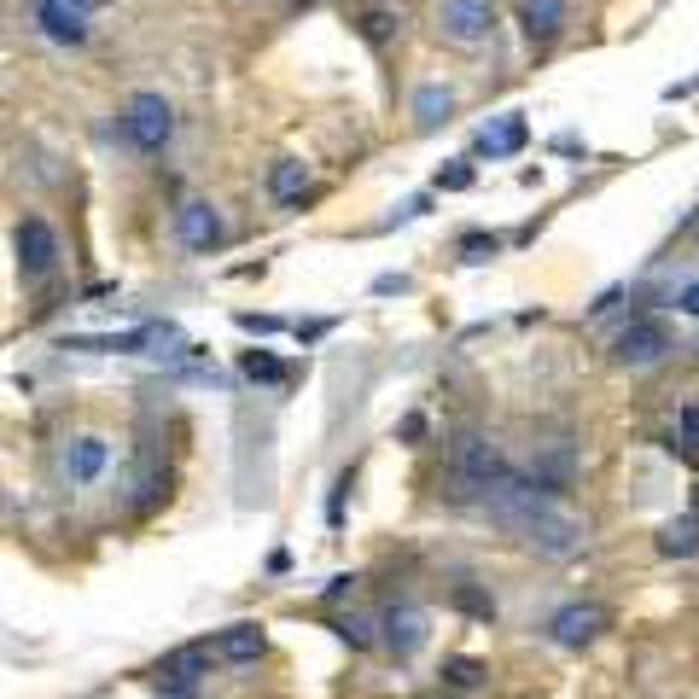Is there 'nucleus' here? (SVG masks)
Masks as SVG:
<instances>
[{"instance_id": "nucleus-22", "label": "nucleus", "mask_w": 699, "mask_h": 699, "mask_svg": "<svg viewBox=\"0 0 699 699\" xmlns=\"http://www.w3.org/2000/svg\"><path fill=\"white\" fill-rule=\"evenodd\" d=\"M239 373H245L251 385H263V391H274V385H286V379H292V367L280 362L274 350H245V356H239Z\"/></svg>"}, {"instance_id": "nucleus-10", "label": "nucleus", "mask_w": 699, "mask_h": 699, "mask_svg": "<svg viewBox=\"0 0 699 699\" xmlns=\"http://www.w3.org/2000/svg\"><path fill=\"white\" fill-rule=\"evenodd\" d=\"M519 478H525V490H536V496H548V501L571 496V484H577V449H571L566 437L560 443H536L531 472H519Z\"/></svg>"}, {"instance_id": "nucleus-9", "label": "nucleus", "mask_w": 699, "mask_h": 699, "mask_svg": "<svg viewBox=\"0 0 699 699\" xmlns=\"http://www.w3.org/2000/svg\"><path fill=\"white\" fill-rule=\"evenodd\" d=\"M12 251H18L24 286H41V280L59 268V233H53V222H41V216H24L18 233H12Z\"/></svg>"}, {"instance_id": "nucleus-11", "label": "nucleus", "mask_w": 699, "mask_h": 699, "mask_svg": "<svg viewBox=\"0 0 699 699\" xmlns=\"http://www.w3.org/2000/svg\"><path fill=\"white\" fill-rule=\"evenodd\" d=\"M35 30L47 35L53 47H88V41H94L88 12H76L65 0H35Z\"/></svg>"}, {"instance_id": "nucleus-32", "label": "nucleus", "mask_w": 699, "mask_h": 699, "mask_svg": "<svg viewBox=\"0 0 699 699\" xmlns=\"http://www.w3.org/2000/svg\"><path fill=\"white\" fill-rule=\"evenodd\" d=\"M688 94H699V76H688V82H670L665 100H688Z\"/></svg>"}, {"instance_id": "nucleus-18", "label": "nucleus", "mask_w": 699, "mask_h": 699, "mask_svg": "<svg viewBox=\"0 0 699 699\" xmlns=\"http://www.w3.org/2000/svg\"><path fill=\"white\" fill-rule=\"evenodd\" d=\"M449 117H455V88H443V82H420V88H414V129L432 134V129H443Z\"/></svg>"}, {"instance_id": "nucleus-26", "label": "nucleus", "mask_w": 699, "mask_h": 699, "mask_svg": "<svg viewBox=\"0 0 699 699\" xmlns=\"http://www.w3.org/2000/svg\"><path fill=\"white\" fill-rule=\"evenodd\" d=\"M676 443L699 455V402H682V414H676Z\"/></svg>"}, {"instance_id": "nucleus-19", "label": "nucleus", "mask_w": 699, "mask_h": 699, "mask_svg": "<svg viewBox=\"0 0 699 699\" xmlns=\"http://www.w3.org/2000/svg\"><path fill=\"white\" fill-rule=\"evenodd\" d=\"M443 694H478V688H490V665L484 659H472V653H455V659H443Z\"/></svg>"}, {"instance_id": "nucleus-21", "label": "nucleus", "mask_w": 699, "mask_h": 699, "mask_svg": "<svg viewBox=\"0 0 699 699\" xmlns=\"http://www.w3.org/2000/svg\"><path fill=\"white\" fill-rule=\"evenodd\" d=\"M356 30H362L367 47H385V41L402 30V12H397V6H379V0H373V6H362V12H356Z\"/></svg>"}, {"instance_id": "nucleus-35", "label": "nucleus", "mask_w": 699, "mask_h": 699, "mask_svg": "<svg viewBox=\"0 0 699 699\" xmlns=\"http://www.w3.org/2000/svg\"><path fill=\"white\" fill-rule=\"evenodd\" d=\"M694 519H699V496H694Z\"/></svg>"}, {"instance_id": "nucleus-34", "label": "nucleus", "mask_w": 699, "mask_h": 699, "mask_svg": "<svg viewBox=\"0 0 699 699\" xmlns=\"http://www.w3.org/2000/svg\"><path fill=\"white\" fill-rule=\"evenodd\" d=\"M65 6H76V12H100V6H111V0H65Z\"/></svg>"}, {"instance_id": "nucleus-7", "label": "nucleus", "mask_w": 699, "mask_h": 699, "mask_svg": "<svg viewBox=\"0 0 699 699\" xmlns=\"http://www.w3.org/2000/svg\"><path fill=\"white\" fill-rule=\"evenodd\" d=\"M175 239H181L193 257H210V251L228 245V216H222L210 199H181L175 204Z\"/></svg>"}, {"instance_id": "nucleus-4", "label": "nucleus", "mask_w": 699, "mask_h": 699, "mask_svg": "<svg viewBox=\"0 0 699 699\" xmlns=\"http://www.w3.org/2000/svg\"><path fill=\"white\" fill-rule=\"evenodd\" d=\"M670 350H676V327L665 315H635V321H624L612 333V362L618 367H653V362H665Z\"/></svg>"}, {"instance_id": "nucleus-23", "label": "nucleus", "mask_w": 699, "mask_h": 699, "mask_svg": "<svg viewBox=\"0 0 699 699\" xmlns=\"http://www.w3.org/2000/svg\"><path fill=\"white\" fill-rule=\"evenodd\" d=\"M338 641H344V647H356V653H367V647L379 641V624L362 618V612H344V618H338Z\"/></svg>"}, {"instance_id": "nucleus-28", "label": "nucleus", "mask_w": 699, "mask_h": 699, "mask_svg": "<svg viewBox=\"0 0 699 699\" xmlns=\"http://www.w3.org/2000/svg\"><path fill=\"white\" fill-rule=\"evenodd\" d=\"M362 595V577H356V571H344V577H333V583H327V606H338V600H356Z\"/></svg>"}, {"instance_id": "nucleus-17", "label": "nucleus", "mask_w": 699, "mask_h": 699, "mask_svg": "<svg viewBox=\"0 0 699 699\" xmlns=\"http://www.w3.org/2000/svg\"><path fill=\"white\" fill-rule=\"evenodd\" d=\"M531 146V123H525V111H507L496 117V129L478 134V152H490V158H519Z\"/></svg>"}, {"instance_id": "nucleus-16", "label": "nucleus", "mask_w": 699, "mask_h": 699, "mask_svg": "<svg viewBox=\"0 0 699 699\" xmlns=\"http://www.w3.org/2000/svg\"><path fill=\"white\" fill-rule=\"evenodd\" d=\"M268 199L280 204V210H298L309 199V164L303 158H274L268 164Z\"/></svg>"}, {"instance_id": "nucleus-20", "label": "nucleus", "mask_w": 699, "mask_h": 699, "mask_svg": "<svg viewBox=\"0 0 699 699\" xmlns=\"http://www.w3.org/2000/svg\"><path fill=\"white\" fill-rule=\"evenodd\" d=\"M659 554H665V560H694L699 554V519L694 513H676L665 531H659Z\"/></svg>"}, {"instance_id": "nucleus-2", "label": "nucleus", "mask_w": 699, "mask_h": 699, "mask_svg": "<svg viewBox=\"0 0 699 699\" xmlns=\"http://www.w3.org/2000/svg\"><path fill=\"white\" fill-rule=\"evenodd\" d=\"M449 472L461 478L466 490L490 496V490H501V484L513 478V461H507V449H501L490 432H461L455 449H449Z\"/></svg>"}, {"instance_id": "nucleus-3", "label": "nucleus", "mask_w": 699, "mask_h": 699, "mask_svg": "<svg viewBox=\"0 0 699 699\" xmlns=\"http://www.w3.org/2000/svg\"><path fill=\"white\" fill-rule=\"evenodd\" d=\"M123 134H129L134 152H146V158H158L169 140H175V105L164 100V94H152V88H140V94H129V105H123Z\"/></svg>"}, {"instance_id": "nucleus-33", "label": "nucleus", "mask_w": 699, "mask_h": 699, "mask_svg": "<svg viewBox=\"0 0 699 699\" xmlns=\"http://www.w3.org/2000/svg\"><path fill=\"white\" fill-rule=\"evenodd\" d=\"M321 333H333V321H309V327H298V338H303V344H315Z\"/></svg>"}, {"instance_id": "nucleus-27", "label": "nucleus", "mask_w": 699, "mask_h": 699, "mask_svg": "<svg viewBox=\"0 0 699 699\" xmlns=\"http://www.w3.org/2000/svg\"><path fill=\"white\" fill-rule=\"evenodd\" d=\"M455 606H461V612H472V618H484V624H490V618H496V600L490 595H478V589H455Z\"/></svg>"}, {"instance_id": "nucleus-25", "label": "nucleus", "mask_w": 699, "mask_h": 699, "mask_svg": "<svg viewBox=\"0 0 699 699\" xmlns=\"http://www.w3.org/2000/svg\"><path fill=\"white\" fill-rule=\"evenodd\" d=\"M472 181H478V175H472V164H466V158H449V164H443V169L432 175L437 193H466Z\"/></svg>"}, {"instance_id": "nucleus-1", "label": "nucleus", "mask_w": 699, "mask_h": 699, "mask_svg": "<svg viewBox=\"0 0 699 699\" xmlns=\"http://www.w3.org/2000/svg\"><path fill=\"white\" fill-rule=\"evenodd\" d=\"M484 513H490L507 536H519L531 554H542V560H571V554L589 542V525H583V519H571L560 501L525 490V478H519V472H513L501 490L484 496Z\"/></svg>"}, {"instance_id": "nucleus-36", "label": "nucleus", "mask_w": 699, "mask_h": 699, "mask_svg": "<svg viewBox=\"0 0 699 699\" xmlns=\"http://www.w3.org/2000/svg\"><path fill=\"white\" fill-rule=\"evenodd\" d=\"M432 699H455V694H432Z\"/></svg>"}, {"instance_id": "nucleus-14", "label": "nucleus", "mask_w": 699, "mask_h": 699, "mask_svg": "<svg viewBox=\"0 0 699 699\" xmlns=\"http://www.w3.org/2000/svg\"><path fill=\"white\" fill-rule=\"evenodd\" d=\"M379 630H385L379 641H385L397 659H414V653L426 647V635H432V630H426V612H420V606H391Z\"/></svg>"}, {"instance_id": "nucleus-15", "label": "nucleus", "mask_w": 699, "mask_h": 699, "mask_svg": "<svg viewBox=\"0 0 699 699\" xmlns=\"http://www.w3.org/2000/svg\"><path fill=\"white\" fill-rule=\"evenodd\" d=\"M210 647H216V659H222V665H257V659L268 653V635H263V624H251V618H245V624H228Z\"/></svg>"}, {"instance_id": "nucleus-31", "label": "nucleus", "mask_w": 699, "mask_h": 699, "mask_svg": "<svg viewBox=\"0 0 699 699\" xmlns=\"http://www.w3.org/2000/svg\"><path fill=\"white\" fill-rule=\"evenodd\" d=\"M420 432H426V414H402V426H397V437H402V443H414Z\"/></svg>"}, {"instance_id": "nucleus-24", "label": "nucleus", "mask_w": 699, "mask_h": 699, "mask_svg": "<svg viewBox=\"0 0 699 699\" xmlns=\"http://www.w3.org/2000/svg\"><path fill=\"white\" fill-rule=\"evenodd\" d=\"M461 263H490V257H501V233H461Z\"/></svg>"}, {"instance_id": "nucleus-13", "label": "nucleus", "mask_w": 699, "mask_h": 699, "mask_svg": "<svg viewBox=\"0 0 699 699\" xmlns=\"http://www.w3.org/2000/svg\"><path fill=\"white\" fill-rule=\"evenodd\" d=\"M566 24H571L566 0H519V30H525V41H531L536 53L554 47L566 35Z\"/></svg>"}, {"instance_id": "nucleus-12", "label": "nucleus", "mask_w": 699, "mask_h": 699, "mask_svg": "<svg viewBox=\"0 0 699 699\" xmlns=\"http://www.w3.org/2000/svg\"><path fill=\"white\" fill-rule=\"evenodd\" d=\"M105 466H111V443H105L100 432H82V437H70L65 443V455H59V472H65V484H94Z\"/></svg>"}, {"instance_id": "nucleus-6", "label": "nucleus", "mask_w": 699, "mask_h": 699, "mask_svg": "<svg viewBox=\"0 0 699 699\" xmlns=\"http://www.w3.org/2000/svg\"><path fill=\"white\" fill-rule=\"evenodd\" d=\"M606 630H612V612H606L600 600H571V606H560V612L548 618V641H554V647H566V653L595 647Z\"/></svg>"}, {"instance_id": "nucleus-29", "label": "nucleus", "mask_w": 699, "mask_h": 699, "mask_svg": "<svg viewBox=\"0 0 699 699\" xmlns=\"http://www.w3.org/2000/svg\"><path fill=\"white\" fill-rule=\"evenodd\" d=\"M233 321H239V333H257V338L280 333V321H274V315H251V309H239V315H233Z\"/></svg>"}, {"instance_id": "nucleus-8", "label": "nucleus", "mask_w": 699, "mask_h": 699, "mask_svg": "<svg viewBox=\"0 0 699 699\" xmlns=\"http://www.w3.org/2000/svg\"><path fill=\"white\" fill-rule=\"evenodd\" d=\"M216 665H222V659H216L210 641H181V647H169L164 659H158V688H164V694H199V682Z\"/></svg>"}, {"instance_id": "nucleus-30", "label": "nucleus", "mask_w": 699, "mask_h": 699, "mask_svg": "<svg viewBox=\"0 0 699 699\" xmlns=\"http://www.w3.org/2000/svg\"><path fill=\"white\" fill-rule=\"evenodd\" d=\"M676 315H688V321H699V280H688V286L676 292Z\"/></svg>"}, {"instance_id": "nucleus-5", "label": "nucleus", "mask_w": 699, "mask_h": 699, "mask_svg": "<svg viewBox=\"0 0 699 699\" xmlns=\"http://www.w3.org/2000/svg\"><path fill=\"white\" fill-rule=\"evenodd\" d=\"M496 0H437V35L449 47H484L496 35Z\"/></svg>"}]
</instances>
